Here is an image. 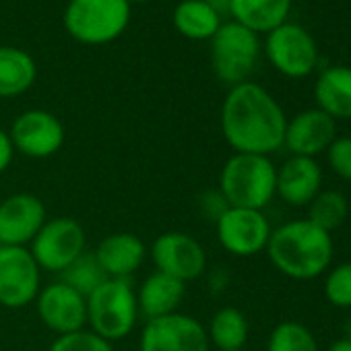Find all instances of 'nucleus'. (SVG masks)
Returning a JSON list of instances; mask_svg holds the SVG:
<instances>
[{
    "mask_svg": "<svg viewBox=\"0 0 351 351\" xmlns=\"http://www.w3.org/2000/svg\"><path fill=\"white\" fill-rule=\"evenodd\" d=\"M349 215V203L343 193L339 191H320L314 201L308 205V221L316 228L332 234L339 230Z\"/></svg>",
    "mask_w": 351,
    "mask_h": 351,
    "instance_id": "obj_25",
    "label": "nucleus"
},
{
    "mask_svg": "<svg viewBox=\"0 0 351 351\" xmlns=\"http://www.w3.org/2000/svg\"><path fill=\"white\" fill-rule=\"evenodd\" d=\"M209 42L211 66L215 77L232 87L248 81L261 54L258 34L232 19L221 23V27Z\"/></svg>",
    "mask_w": 351,
    "mask_h": 351,
    "instance_id": "obj_6",
    "label": "nucleus"
},
{
    "mask_svg": "<svg viewBox=\"0 0 351 351\" xmlns=\"http://www.w3.org/2000/svg\"><path fill=\"white\" fill-rule=\"evenodd\" d=\"M265 54L271 66L289 79H304L318 66V46L300 23L285 21L267 34Z\"/></svg>",
    "mask_w": 351,
    "mask_h": 351,
    "instance_id": "obj_7",
    "label": "nucleus"
},
{
    "mask_svg": "<svg viewBox=\"0 0 351 351\" xmlns=\"http://www.w3.org/2000/svg\"><path fill=\"white\" fill-rule=\"evenodd\" d=\"M13 157H15L13 141L7 130L0 128V173L9 169V165L13 163Z\"/></svg>",
    "mask_w": 351,
    "mask_h": 351,
    "instance_id": "obj_32",
    "label": "nucleus"
},
{
    "mask_svg": "<svg viewBox=\"0 0 351 351\" xmlns=\"http://www.w3.org/2000/svg\"><path fill=\"white\" fill-rule=\"evenodd\" d=\"M15 151L32 159H46L64 145L62 122L46 110H27L19 114L9 130Z\"/></svg>",
    "mask_w": 351,
    "mask_h": 351,
    "instance_id": "obj_13",
    "label": "nucleus"
},
{
    "mask_svg": "<svg viewBox=\"0 0 351 351\" xmlns=\"http://www.w3.org/2000/svg\"><path fill=\"white\" fill-rule=\"evenodd\" d=\"M240 351H244V349H240Z\"/></svg>",
    "mask_w": 351,
    "mask_h": 351,
    "instance_id": "obj_37",
    "label": "nucleus"
},
{
    "mask_svg": "<svg viewBox=\"0 0 351 351\" xmlns=\"http://www.w3.org/2000/svg\"><path fill=\"white\" fill-rule=\"evenodd\" d=\"M85 228L77 219L54 217L42 226V230L29 244V252L36 258L40 271L62 273L85 252Z\"/></svg>",
    "mask_w": 351,
    "mask_h": 351,
    "instance_id": "obj_8",
    "label": "nucleus"
},
{
    "mask_svg": "<svg viewBox=\"0 0 351 351\" xmlns=\"http://www.w3.org/2000/svg\"><path fill=\"white\" fill-rule=\"evenodd\" d=\"M337 138V120L324 114L318 108L304 110L287 120L283 147L291 155L316 159L320 153H326L330 143Z\"/></svg>",
    "mask_w": 351,
    "mask_h": 351,
    "instance_id": "obj_16",
    "label": "nucleus"
},
{
    "mask_svg": "<svg viewBox=\"0 0 351 351\" xmlns=\"http://www.w3.org/2000/svg\"><path fill=\"white\" fill-rule=\"evenodd\" d=\"M326 351H351V339L341 337V339L332 341V343L326 347Z\"/></svg>",
    "mask_w": 351,
    "mask_h": 351,
    "instance_id": "obj_34",
    "label": "nucleus"
},
{
    "mask_svg": "<svg viewBox=\"0 0 351 351\" xmlns=\"http://www.w3.org/2000/svg\"><path fill=\"white\" fill-rule=\"evenodd\" d=\"M199 205H201V211L205 213L207 219H211L213 223L230 209L228 201L223 199V195L219 191H207L201 195L199 199Z\"/></svg>",
    "mask_w": 351,
    "mask_h": 351,
    "instance_id": "obj_31",
    "label": "nucleus"
},
{
    "mask_svg": "<svg viewBox=\"0 0 351 351\" xmlns=\"http://www.w3.org/2000/svg\"><path fill=\"white\" fill-rule=\"evenodd\" d=\"M87 324L97 337L114 343L126 339L138 320L136 291L128 279H106L87 298Z\"/></svg>",
    "mask_w": 351,
    "mask_h": 351,
    "instance_id": "obj_4",
    "label": "nucleus"
},
{
    "mask_svg": "<svg viewBox=\"0 0 351 351\" xmlns=\"http://www.w3.org/2000/svg\"><path fill=\"white\" fill-rule=\"evenodd\" d=\"M184 293H186V283L155 271L136 289L138 316H143L145 320H153L178 312Z\"/></svg>",
    "mask_w": 351,
    "mask_h": 351,
    "instance_id": "obj_19",
    "label": "nucleus"
},
{
    "mask_svg": "<svg viewBox=\"0 0 351 351\" xmlns=\"http://www.w3.org/2000/svg\"><path fill=\"white\" fill-rule=\"evenodd\" d=\"M287 116L258 83L234 85L221 106V132L234 153L271 157L283 147Z\"/></svg>",
    "mask_w": 351,
    "mask_h": 351,
    "instance_id": "obj_1",
    "label": "nucleus"
},
{
    "mask_svg": "<svg viewBox=\"0 0 351 351\" xmlns=\"http://www.w3.org/2000/svg\"><path fill=\"white\" fill-rule=\"evenodd\" d=\"M42 271L25 246H0V306L19 310L36 302Z\"/></svg>",
    "mask_w": 351,
    "mask_h": 351,
    "instance_id": "obj_10",
    "label": "nucleus"
},
{
    "mask_svg": "<svg viewBox=\"0 0 351 351\" xmlns=\"http://www.w3.org/2000/svg\"><path fill=\"white\" fill-rule=\"evenodd\" d=\"M345 339H351V314L347 316V320H345Z\"/></svg>",
    "mask_w": 351,
    "mask_h": 351,
    "instance_id": "obj_35",
    "label": "nucleus"
},
{
    "mask_svg": "<svg viewBox=\"0 0 351 351\" xmlns=\"http://www.w3.org/2000/svg\"><path fill=\"white\" fill-rule=\"evenodd\" d=\"M322 191V167L312 157L291 155L277 167V197L289 207H308Z\"/></svg>",
    "mask_w": 351,
    "mask_h": 351,
    "instance_id": "obj_17",
    "label": "nucleus"
},
{
    "mask_svg": "<svg viewBox=\"0 0 351 351\" xmlns=\"http://www.w3.org/2000/svg\"><path fill=\"white\" fill-rule=\"evenodd\" d=\"M173 27L189 40H211L221 27V17L205 0H182L171 15Z\"/></svg>",
    "mask_w": 351,
    "mask_h": 351,
    "instance_id": "obj_23",
    "label": "nucleus"
},
{
    "mask_svg": "<svg viewBox=\"0 0 351 351\" xmlns=\"http://www.w3.org/2000/svg\"><path fill=\"white\" fill-rule=\"evenodd\" d=\"M93 254L108 279H130V275L145 263L147 246L134 234L116 232L106 236Z\"/></svg>",
    "mask_w": 351,
    "mask_h": 351,
    "instance_id": "obj_18",
    "label": "nucleus"
},
{
    "mask_svg": "<svg viewBox=\"0 0 351 351\" xmlns=\"http://www.w3.org/2000/svg\"><path fill=\"white\" fill-rule=\"evenodd\" d=\"M322 291L330 306L351 310V261L339 263L326 271Z\"/></svg>",
    "mask_w": 351,
    "mask_h": 351,
    "instance_id": "obj_28",
    "label": "nucleus"
},
{
    "mask_svg": "<svg viewBox=\"0 0 351 351\" xmlns=\"http://www.w3.org/2000/svg\"><path fill=\"white\" fill-rule=\"evenodd\" d=\"M36 310L44 326L58 337L83 330L87 326L85 295H81L64 281H54L42 287L36 298Z\"/></svg>",
    "mask_w": 351,
    "mask_h": 351,
    "instance_id": "obj_14",
    "label": "nucleus"
},
{
    "mask_svg": "<svg viewBox=\"0 0 351 351\" xmlns=\"http://www.w3.org/2000/svg\"><path fill=\"white\" fill-rule=\"evenodd\" d=\"M316 108L332 120H351V66H328L314 83Z\"/></svg>",
    "mask_w": 351,
    "mask_h": 351,
    "instance_id": "obj_20",
    "label": "nucleus"
},
{
    "mask_svg": "<svg viewBox=\"0 0 351 351\" xmlns=\"http://www.w3.org/2000/svg\"><path fill=\"white\" fill-rule=\"evenodd\" d=\"M217 242L234 256L248 258L267 250L271 238V223L263 211L230 207L215 221Z\"/></svg>",
    "mask_w": 351,
    "mask_h": 351,
    "instance_id": "obj_11",
    "label": "nucleus"
},
{
    "mask_svg": "<svg viewBox=\"0 0 351 351\" xmlns=\"http://www.w3.org/2000/svg\"><path fill=\"white\" fill-rule=\"evenodd\" d=\"M271 265L285 277L310 281L324 275L335 256L332 236L308 219L287 221L271 232L267 244Z\"/></svg>",
    "mask_w": 351,
    "mask_h": 351,
    "instance_id": "obj_2",
    "label": "nucleus"
},
{
    "mask_svg": "<svg viewBox=\"0 0 351 351\" xmlns=\"http://www.w3.org/2000/svg\"><path fill=\"white\" fill-rule=\"evenodd\" d=\"M62 23L66 34L85 46L118 40L130 23L128 0H69Z\"/></svg>",
    "mask_w": 351,
    "mask_h": 351,
    "instance_id": "obj_5",
    "label": "nucleus"
},
{
    "mask_svg": "<svg viewBox=\"0 0 351 351\" xmlns=\"http://www.w3.org/2000/svg\"><path fill=\"white\" fill-rule=\"evenodd\" d=\"M128 3L132 5V3H147V0H128Z\"/></svg>",
    "mask_w": 351,
    "mask_h": 351,
    "instance_id": "obj_36",
    "label": "nucleus"
},
{
    "mask_svg": "<svg viewBox=\"0 0 351 351\" xmlns=\"http://www.w3.org/2000/svg\"><path fill=\"white\" fill-rule=\"evenodd\" d=\"M155 271L182 283L199 279L207 271V252L203 244L184 232H165L151 244Z\"/></svg>",
    "mask_w": 351,
    "mask_h": 351,
    "instance_id": "obj_12",
    "label": "nucleus"
},
{
    "mask_svg": "<svg viewBox=\"0 0 351 351\" xmlns=\"http://www.w3.org/2000/svg\"><path fill=\"white\" fill-rule=\"evenodd\" d=\"M326 163L337 178L351 182V136H337L326 149Z\"/></svg>",
    "mask_w": 351,
    "mask_h": 351,
    "instance_id": "obj_30",
    "label": "nucleus"
},
{
    "mask_svg": "<svg viewBox=\"0 0 351 351\" xmlns=\"http://www.w3.org/2000/svg\"><path fill=\"white\" fill-rule=\"evenodd\" d=\"M267 351H320L314 332L295 320L279 322L267 341Z\"/></svg>",
    "mask_w": 351,
    "mask_h": 351,
    "instance_id": "obj_26",
    "label": "nucleus"
},
{
    "mask_svg": "<svg viewBox=\"0 0 351 351\" xmlns=\"http://www.w3.org/2000/svg\"><path fill=\"white\" fill-rule=\"evenodd\" d=\"M48 221L46 205L32 193H17L0 201V246H25L34 242Z\"/></svg>",
    "mask_w": 351,
    "mask_h": 351,
    "instance_id": "obj_15",
    "label": "nucleus"
},
{
    "mask_svg": "<svg viewBox=\"0 0 351 351\" xmlns=\"http://www.w3.org/2000/svg\"><path fill=\"white\" fill-rule=\"evenodd\" d=\"M291 11V0H232L230 15L254 34H269L283 25Z\"/></svg>",
    "mask_w": 351,
    "mask_h": 351,
    "instance_id": "obj_21",
    "label": "nucleus"
},
{
    "mask_svg": "<svg viewBox=\"0 0 351 351\" xmlns=\"http://www.w3.org/2000/svg\"><path fill=\"white\" fill-rule=\"evenodd\" d=\"M209 343L215 345L219 351H240L248 343L250 324L242 310L234 306L219 308L207 326Z\"/></svg>",
    "mask_w": 351,
    "mask_h": 351,
    "instance_id": "obj_24",
    "label": "nucleus"
},
{
    "mask_svg": "<svg viewBox=\"0 0 351 351\" xmlns=\"http://www.w3.org/2000/svg\"><path fill=\"white\" fill-rule=\"evenodd\" d=\"M38 66L29 52L15 46H0V97H17L32 89Z\"/></svg>",
    "mask_w": 351,
    "mask_h": 351,
    "instance_id": "obj_22",
    "label": "nucleus"
},
{
    "mask_svg": "<svg viewBox=\"0 0 351 351\" xmlns=\"http://www.w3.org/2000/svg\"><path fill=\"white\" fill-rule=\"evenodd\" d=\"M108 277L104 275L97 258L93 252H83L73 265H69L62 273H60V281H64L66 285H71L73 289H77L81 295H89L93 289H97Z\"/></svg>",
    "mask_w": 351,
    "mask_h": 351,
    "instance_id": "obj_27",
    "label": "nucleus"
},
{
    "mask_svg": "<svg viewBox=\"0 0 351 351\" xmlns=\"http://www.w3.org/2000/svg\"><path fill=\"white\" fill-rule=\"evenodd\" d=\"M209 347L207 326L182 312L147 320L138 339V351H209Z\"/></svg>",
    "mask_w": 351,
    "mask_h": 351,
    "instance_id": "obj_9",
    "label": "nucleus"
},
{
    "mask_svg": "<svg viewBox=\"0 0 351 351\" xmlns=\"http://www.w3.org/2000/svg\"><path fill=\"white\" fill-rule=\"evenodd\" d=\"M48 351H116V349L110 341L97 337L89 328H83L77 332L56 337L48 347Z\"/></svg>",
    "mask_w": 351,
    "mask_h": 351,
    "instance_id": "obj_29",
    "label": "nucleus"
},
{
    "mask_svg": "<svg viewBox=\"0 0 351 351\" xmlns=\"http://www.w3.org/2000/svg\"><path fill=\"white\" fill-rule=\"evenodd\" d=\"M205 3L223 19V15H230V7H232V0H205Z\"/></svg>",
    "mask_w": 351,
    "mask_h": 351,
    "instance_id": "obj_33",
    "label": "nucleus"
},
{
    "mask_svg": "<svg viewBox=\"0 0 351 351\" xmlns=\"http://www.w3.org/2000/svg\"><path fill=\"white\" fill-rule=\"evenodd\" d=\"M217 191L230 207L263 211L277 197V165L267 155L234 153L219 171Z\"/></svg>",
    "mask_w": 351,
    "mask_h": 351,
    "instance_id": "obj_3",
    "label": "nucleus"
}]
</instances>
